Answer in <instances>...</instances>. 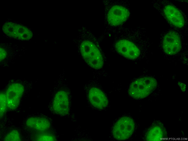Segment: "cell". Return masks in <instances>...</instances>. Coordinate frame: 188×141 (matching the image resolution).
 <instances>
[{
	"instance_id": "obj_1",
	"label": "cell",
	"mask_w": 188,
	"mask_h": 141,
	"mask_svg": "<svg viewBox=\"0 0 188 141\" xmlns=\"http://www.w3.org/2000/svg\"><path fill=\"white\" fill-rule=\"evenodd\" d=\"M115 37L113 48L119 54L127 59L135 60L143 55V45L148 37L145 28L140 26L123 27L113 36Z\"/></svg>"
},
{
	"instance_id": "obj_2",
	"label": "cell",
	"mask_w": 188,
	"mask_h": 141,
	"mask_svg": "<svg viewBox=\"0 0 188 141\" xmlns=\"http://www.w3.org/2000/svg\"><path fill=\"white\" fill-rule=\"evenodd\" d=\"M104 6V34L113 36L123 27L131 15L129 1L124 0H105Z\"/></svg>"
},
{
	"instance_id": "obj_3",
	"label": "cell",
	"mask_w": 188,
	"mask_h": 141,
	"mask_svg": "<svg viewBox=\"0 0 188 141\" xmlns=\"http://www.w3.org/2000/svg\"><path fill=\"white\" fill-rule=\"evenodd\" d=\"M154 8L171 27L184 36L188 34L186 15L177 5L169 0H157L152 2Z\"/></svg>"
},
{
	"instance_id": "obj_4",
	"label": "cell",
	"mask_w": 188,
	"mask_h": 141,
	"mask_svg": "<svg viewBox=\"0 0 188 141\" xmlns=\"http://www.w3.org/2000/svg\"><path fill=\"white\" fill-rule=\"evenodd\" d=\"M85 38L81 42L80 47L81 55L86 62L95 69L101 68L104 64L102 51L97 44L91 38V33L85 31Z\"/></svg>"
},
{
	"instance_id": "obj_5",
	"label": "cell",
	"mask_w": 188,
	"mask_h": 141,
	"mask_svg": "<svg viewBox=\"0 0 188 141\" xmlns=\"http://www.w3.org/2000/svg\"><path fill=\"white\" fill-rule=\"evenodd\" d=\"M184 36L172 28L163 31L161 35V46L166 55L174 56L178 54L182 49Z\"/></svg>"
},
{
	"instance_id": "obj_6",
	"label": "cell",
	"mask_w": 188,
	"mask_h": 141,
	"mask_svg": "<svg viewBox=\"0 0 188 141\" xmlns=\"http://www.w3.org/2000/svg\"><path fill=\"white\" fill-rule=\"evenodd\" d=\"M157 82L154 78L146 76L138 78L130 85L128 93L133 98L141 99L148 96L155 89Z\"/></svg>"
},
{
	"instance_id": "obj_7",
	"label": "cell",
	"mask_w": 188,
	"mask_h": 141,
	"mask_svg": "<svg viewBox=\"0 0 188 141\" xmlns=\"http://www.w3.org/2000/svg\"><path fill=\"white\" fill-rule=\"evenodd\" d=\"M135 124L133 119L128 116L120 118L114 124L112 130L113 137L119 140H126L134 133Z\"/></svg>"
},
{
	"instance_id": "obj_8",
	"label": "cell",
	"mask_w": 188,
	"mask_h": 141,
	"mask_svg": "<svg viewBox=\"0 0 188 141\" xmlns=\"http://www.w3.org/2000/svg\"><path fill=\"white\" fill-rule=\"evenodd\" d=\"M2 29L7 36L21 40H28L33 36L32 32L30 29L15 22H5L3 25Z\"/></svg>"
},
{
	"instance_id": "obj_9",
	"label": "cell",
	"mask_w": 188,
	"mask_h": 141,
	"mask_svg": "<svg viewBox=\"0 0 188 141\" xmlns=\"http://www.w3.org/2000/svg\"><path fill=\"white\" fill-rule=\"evenodd\" d=\"M24 91V87L20 83H13L9 86L5 93L8 108L14 110L18 107Z\"/></svg>"
},
{
	"instance_id": "obj_10",
	"label": "cell",
	"mask_w": 188,
	"mask_h": 141,
	"mask_svg": "<svg viewBox=\"0 0 188 141\" xmlns=\"http://www.w3.org/2000/svg\"><path fill=\"white\" fill-rule=\"evenodd\" d=\"M69 95L66 91L60 90L55 94L52 103L53 110L61 115L67 114L70 109Z\"/></svg>"
},
{
	"instance_id": "obj_11",
	"label": "cell",
	"mask_w": 188,
	"mask_h": 141,
	"mask_svg": "<svg viewBox=\"0 0 188 141\" xmlns=\"http://www.w3.org/2000/svg\"><path fill=\"white\" fill-rule=\"evenodd\" d=\"M88 97L91 105L97 109H102L108 105V100L106 96L98 88H91L89 91Z\"/></svg>"
},
{
	"instance_id": "obj_12",
	"label": "cell",
	"mask_w": 188,
	"mask_h": 141,
	"mask_svg": "<svg viewBox=\"0 0 188 141\" xmlns=\"http://www.w3.org/2000/svg\"><path fill=\"white\" fill-rule=\"evenodd\" d=\"M26 124L29 128L40 131H46L50 127L49 121L46 118L40 117H30L27 120Z\"/></svg>"
},
{
	"instance_id": "obj_13",
	"label": "cell",
	"mask_w": 188,
	"mask_h": 141,
	"mask_svg": "<svg viewBox=\"0 0 188 141\" xmlns=\"http://www.w3.org/2000/svg\"><path fill=\"white\" fill-rule=\"evenodd\" d=\"M165 133L163 126L160 124H155L152 125L148 130L146 135V139L149 141L161 140L165 136Z\"/></svg>"
},
{
	"instance_id": "obj_14",
	"label": "cell",
	"mask_w": 188,
	"mask_h": 141,
	"mask_svg": "<svg viewBox=\"0 0 188 141\" xmlns=\"http://www.w3.org/2000/svg\"><path fill=\"white\" fill-rule=\"evenodd\" d=\"M4 140L5 141H20L21 138L19 132L14 130L10 131L6 135Z\"/></svg>"
},
{
	"instance_id": "obj_15",
	"label": "cell",
	"mask_w": 188,
	"mask_h": 141,
	"mask_svg": "<svg viewBox=\"0 0 188 141\" xmlns=\"http://www.w3.org/2000/svg\"><path fill=\"white\" fill-rule=\"evenodd\" d=\"M0 117L3 116L8 108L5 93H1L0 95Z\"/></svg>"
},
{
	"instance_id": "obj_16",
	"label": "cell",
	"mask_w": 188,
	"mask_h": 141,
	"mask_svg": "<svg viewBox=\"0 0 188 141\" xmlns=\"http://www.w3.org/2000/svg\"><path fill=\"white\" fill-rule=\"evenodd\" d=\"M55 140V137L53 136L48 134H41L37 139L38 141H54Z\"/></svg>"
},
{
	"instance_id": "obj_17",
	"label": "cell",
	"mask_w": 188,
	"mask_h": 141,
	"mask_svg": "<svg viewBox=\"0 0 188 141\" xmlns=\"http://www.w3.org/2000/svg\"><path fill=\"white\" fill-rule=\"evenodd\" d=\"M7 53L5 50L2 48H0V60H3L6 58Z\"/></svg>"
}]
</instances>
